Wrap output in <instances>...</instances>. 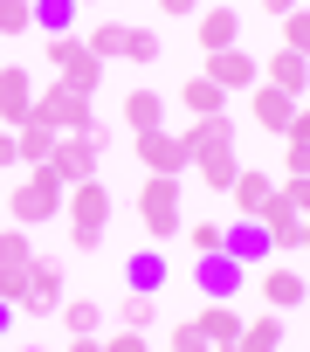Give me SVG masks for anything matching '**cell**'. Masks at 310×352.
Wrapping results in <instances>:
<instances>
[{"label": "cell", "mask_w": 310, "mask_h": 352, "mask_svg": "<svg viewBox=\"0 0 310 352\" xmlns=\"http://www.w3.org/2000/svg\"><path fill=\"white\" fill-rule=\"evenodd\" d=\"M180 187H187V180H173V173H145V187H138V221H145L152 242H180V235H187Z\"/></svg>", "instance_id": "cell-1"}, {"label": "cell", "mask_w": 310, "mask_h": 352, "mask_svg": "<svg viewBox=\"0 0 310 352\" xmlns=\"http://www.w3.org/2000/svg\"><path fill=\"white\" fill-rule=\"evenodd\" d=\"M110 208H117V201H110V187H104V180H76V187H69V201H62V214H69V249H83V256H90V249L104 242V228H110Z\"/></svg>", "instance_id": "cell-2"}, {"label": "cell", "mask_w": 310, "mask_h": 352, "mask_svg": "<svg viewBox=\"0 0 310 352\" xmlns=\"http://www.w3.org/2000/svg\"><path fill=\"white\" fill-rule=\"evenodd\" d=\"M62 201H69V187L56 180L49 166H28V180H14V194H8L14 228H42V221H56V214H62Z\"/></svg>", "instance_id": "cell-3"}, {"label": "cell", "mask_w": 310, "mask_h": 352, "mask_svg": "<svg viewBox=\"0 0 310 352\" xmlns=\"http://www.w3.org/2000/svg\"><path fill=\"white\" fill-rule=\"evenodd\" d=\"M21 318H56L62 311V263L56 256H35L28 263V283H21Z\"/></svg>", "instance_id": "cell-4"}, {"label": "cell", "mask_w": 310, "mask_h": 352, "mask_svg": "<svg viewBox=\"0 0 310 352\" xmlns=\"http://www.w3.org/2000/svg\"><path fill=\"white\" fill-rule=\"evenodd\" d=\"M97 159H104V145L90 131H62L56 152H49V173H56L62 187H76V180H97Z\"/></svg>", "instance_id": "cell-5"}, {"label": "cell", "mask_w": 310, "mask_h": 352, "mask_svg": "<svg viewBox=\"0 0 310 352\" xmlns=\"http://www.w3.org/2000/svg\"><path fill=\"white\" fill-rule=\"evenodd\" d=\"M35 111H42L56 131H90V124H97V104H90L83 90H69V83H49V90H35Z\"/></svg>", "instance_id": "cell-6"}, {"label": "cell", "mask_w": 310, "mask_h": 352, "mask_svg": "<svg viewBox=\"0 0 310 352\" xmlns=\"http://www.w3.org/2000/svg\"><path fill=\"white\" fill-rule=\"evenodd\" d=\"M131 145H138V159H145V173H173V180H180V173L193 166V152H187V138H180V131H166V124H159V131H138Z\"/></svg>", "instance_id": "cell-7"}, {"label": "cell", "mask_w": 310, "mask_h": 352, "mask_svg": "<svg viewBox=\"0 0 310 352\" xmlns=\"http://www.w3.org/2000/svg\"><path fill=\"white\" fill-rule=\"evenodd\" d=\"M200 76H214L228 97H248V90L262 83V63H255L248 49H221V56H207V63H200Z\"/></svg>", "instance_id": "cell-8"}, {"label": "cell", "mask_w": 310, "mask_h": 352, "mask_svg": "<svg viewBox=\"0 0 310 352\" xmlns=\"http://www.w3.org/2000/svg\"><path fill=\"white\" fill-rule=\"evenodd\" d=\"M255 221L269 228V249H276V256H296V249H303V214H296V201H289L283 187L269 194V208H262Z\"/></svg>", "instance_id": "cell-9"}, {"label": "cell", "mask_w": 310, "mask_h": 352, "mask_svg": "<svg viewBox=\"0 0 310 352\" xmlns=\"http://www.w3.org/2000/svg\"><path fill=\"white\" fill-rule=\"evenodd\" d=\"M255 290H262V304H269V311H303V297H310L303 270H289L283 256H276V263H262V283H255Z\"/></svg>", "instance_id": "cell-10"}, {"label": "cell", "mask_w": 310, "mask_h": 352, "mask_svg": "<svg viewBox=\"0 0 310 352\" xmlns=\"http://www.w3.org/2000/svg\"><path fill=\"white\" fill-rule=\"evenodd\" d=\"M241 263L221 249V256H193V290H207V297H221V304H235V290H241Z\"/></svg>", "instance_id": "cell-11"}, {"label": "cell", "mask_w": 310, "mask_h": 352, "mask_svg": "<svg viewBox=\"0 0 310 352\" xmlns=\"http://www.w3.org/2000/svg\"><path fill=\"white\" fill-rule=\"evenodd\" d=\"M193 35H200V56H221V49H241V8H200Z\"/></svg>", "instance_id": "cell-12"}, {"label": "cell", "mask_w": 310, "mask_h": 352, "mask_svg": "<svg viewBox=\"0 0 310 352\" xmlns=\"http://www.w3.org/2000/svg\"><path fill=\"white\" fill-rule=\"evenodd\" d=\"M248 118H255L262 131L289 138V124H296V97H283L276 83H255V90H248Z\"/></svg>", "instance_id": "cell-13"}, {"label": "cell", "mask_w": 310, "mask_h": 352, "mask_svg": "<svg viewBox=\"0 0 310 352\" xmlns=\"http://www.w3.org/2000/svg\"><path fill=\"white\" fill-rule=\"evenodd\" d=\"M241 270H262V263H276V249H269V228L262 221H228V242H221Z\"/></svg>", "instance_id": "cell-14"}, {"label": "cell", "mask_w": 310, "mask_h": 352, "mask_svg": "<svg viewBox=\"0 0 310 352\" xmlns=\"http://www.w3.org/2000/svg\"><path fill=\"white\" fill-rule=\"evenodd\" d=\"M28 111H35V76H28L21 63H8V69H0V124L14 131Z\"/></svg>", "instance_id": "cell-15"}, {"label": "cell", "mask_w": 310, "mask_h": 352, "mask_svg": "<svg viewBox=\"0 0 310 352\" xmlns=\"http://www.w3.org/2000/svg\"><path fill=\"white\" fill-rule=\"evenodd\" d=\"M283 180H269V173H255V166H241V180L228 187V201H235V221H255L262 208H269V194H276Z\"/></svg>", "instance_id": "cell-16"}, {"label": "cell", "mask_w": 310, "mask_h": 352, "mask_svg": "<svg viewBox=\"0 0 310 352\" xmlns=\"http://www.w3.org/2000/svg\"><path fill=\"white\" fill-rule=\"evenodd\" d=\"M56 138H62V131H56V124H49L42 111H28V118L14 124V145H21V166H49V152H56Z\"/></svg>", "instance_id": "cell-17"}, {"label": "cell", "mask_w": 310, "mask_h": 352, "mask_svg": "<svg viewBox=\"0 0 310 352\" xmlns=\"http://www.w3.org/2000/svg\"><path fill=\"white\" fill-rule=\"evenodd\" d=\"M214 352H283V311L248 318V324H241V338H228V345H214Z\"/></svg>", "instance_id": "cell-18"}, {"label": "cell", "mask_w": 310, "mask_h": 352, "mask_svg": "<svg viewBox=\"0 0 310 352\" xmlns=\"http://www.w3.org/2000/svg\"><path fill=\"white\" fill-rule=\"evenodd\" d=\"M193 324H200V338H207V345H228V338H241V324H248V318H241L235 304H221V297H207V304L193 311Z\"/></svg>", "instance_id": "cell-19"}, {"label": "cell", "mask_w": 310, "mask_h": 352, "mask_svg": "<svg viewBox=\"0 0 310 352\" xmlns=\"http://www.w3.org/2000/svg\"><path fill=\"white\" fill-rule=\"evenodd\" d=\"M262 83H276L283 97H303V90H310V63H303L296 49H276V56L262 63Z\"/></svg>", "instance_id": "cell-20"}, {"label": "cell", "mask_w": 310, "mask_h": 352, "mask_svg": "<svg viewBox=\"0 0 310 352\" xmlns=\"http://www.w3.org/2000/svg\"><path fill=\"white\" fill-rule=\"evenodd\" d=\"M166 276H173L166 249H138V256L124 263V283H131V290H145V297H159V290H166Z\"/></svg>", "instance_id": "cell-21"}, {"label": "cell", "mask_w": 310, "mask_h": 352, "mask_svg": "<svg viewBox=\"0 0 310 352\" xmlns=\"http://www.w3.org/2000/svg\"><path fill=\"white\" fill-rule=\"evenodd\" d=\"M180 104H187L193 118H228V90H221L214 76H187V83H180Z\"/></svg>", "instance_id": "cell-22"}, {"label": "cell", "mask_w": 310, "mask_h": 352, "mask_svg": "<svg viewBox=\"0 0 310 352\" xmlns=\"http://www.w3.org/2000/svg\"><path fill=\"white\" fill-rule=\"evenodd\" d=\"M124 124H131V138L138 131H159L166 124V97L159 90H124Z\"/></svg>", "instance_id": "cell-23"}, {"label": "cell", "mask_w": 310, "mask_h": 352, "mask_svg": "<svg viewBox=\"0 0 310 352\" xmlns=\"http://www.w3.org/2000/svg\"><path fill=\"white\" fill-rule=\"evenodd\" d=\"M83 42H90L97 63H124V56H131V28H124V21H97Z\"/></svg>", "instance_id": "cell-24"}, {"label": "cell", "mask_w": 310, "mask_h": 352, "mask_svg": "<svg viewBox=\"0 0 310 352\" xmlns=\"http://www.w3.org/2000/svg\"><path fill=\"white\" fill-rule=\"evenodd\" d=\"M35 28L42 35H76V0H35Z\"/></svg>", "instance_id": "cell-25"}, {"label": "cell", "mask_w": 310, "mask_h": 352, "mask_svg": "<svg viewBox=\"0 0 310 352\" xmlns=\"http://www.w3.org/2000/svg\"><path fill=\"white\" fill-rule=\"evenodd\" d=\"M56 318H62V324H69V338H90V331H97V318H104V311H97V304H90V297H62V311H56Z\"/></svg>", "instance_id": "cell-26"}, {"label": "cell", "mask_w": 310, "mask_h": 352, "mask_svg": "<svg viewBox=\"0 0 310 352\" xmlns=\"http://www.w3.org/2000/svg\"><path fill=\"white\" fill-rule=\"evenodd\" d=\"M28 263H35V242H28L21 228H8V235H0V270H14V276H28Z\"/></svg>", "instance_id": "cell-27"}, {"label": "cell", "mask_w": 310, "mask_h": 352, "mask_svg": "<svg viewBox=\"0 0 310 352\" xmlns=\"http://www.w3.org/2000/svg\"><path fill=\"white\" fill-rule=\"evenodd\" d=\"M276 28H283V49H296V56L310 63V8H289Z\"/></svg>", "instance_id": "cell-28"}, {"label": "cell", "mask_w": 310, "mask_h": 352, "mask_svg": "<svg viewBox=\"0 0 310 352\" xmlns=\"http://www.w3.org/2000/svg\"><path fill=\"white\" fill-rule=\"evenodd\" d=\"M28 28H35V0H0V35L14 42V35H28Z\"/></svg>", "instance_id": "cell-29"}, {"label": "cell", "mask_w": 310, "mask_h": 352, "mask_svg": "<svg viewBox=\"0 0 310 352\" xmlns=\"http://www.w3.org/2000/svg\"><path fill=\"white\" fill-rule=\"evenodd\" d=\"M221 242H228L221 221H193V228H187V249H193V256H221Z\"/></svg>", "instance_id": "cell-30"}, {"label": "cell", "mask_w": 310, "mask_h": 352, "mask_svg": "<svg viewBox=\"0 0 310 352\" xmlns=\"http://www.w3.org/2000/svg\"><path fill=\"white\" fill-rule=\"evenodd\" d=\"M152 318H159V297H145V290H124V324H131V331H145Z\"/></svg>", "instance_id": "cell-31"}, {"label": "cell", "mask_w": 310, "mask_h": 352, "mask_svg": "<svg viewBox=\"0 0 310 352\" xmlns=\"http://www.w3.org/2000/svg\"><path fill=\"white\" fill-rule=\"evenodd\" d=\"M283 180H310V145L303 138H283Z\"/></svg>", "instance_id": "cell-32"}, {"label": "cell", "mask_w": 310, "mask_h": 352, "mask_svg": "<svg viewBox=\"0 0 310 352\" xmlns=\"http://www.w3.org/2000/svg\"><path fill=\"white\" fill-rule=\"evenodd\" d=\"M166 352H214V345L200 338V324H193V318H180V324H173V338H166Z\"/></svg>", "instance_id": "cell-33"}, {"label": "cell", "mask_w": 310, "mask_h": 352, "mask_svg": "<svg viewBox=\"0 0 310 352\" xmlns=\"http://www.w3.org/2000/svg\"><path fill=\"white\" fill-rule=\"evenodd\" d=\"M124 63H159V28H131V56Z\"/></svg>", "instance_id": "cell-34"}, {"label": "cell", "mask_w": 310, "mask_h": 352, "mask_svg": "<svg viewBox=\"0 0 310 352\" xmlns=\"http://www.w3.org/2000/svg\"><path fill=\"white\" fill-rule=\"evenodd\" d=\"M104 352H152V345H145V331H131V324H124V331H110V338H104Z\"/></svg>", "instance_id": "cell-35"}, {"label": "cell", "mask_w": 310, "mask_h": 352, "mask_svg": "<svg viewBox=\"0 0 310 352\" xmlns=\"http://www.w3.org/2000/svg\"><path fill=\"white\" fill-rule=\"evenodd\" d=\"M283 194H289V201H296V214L310 221V180H283Z\"/></svg>", "instance_id": "cell-36"}, {"label": "cell", "mask_w": 310, "mask_h": 352, "mask_svg": "<svg viewBox=\"0 0 310 352\" xmlns=\"http://www.w3.org/2000/svg\"><path fill=\"white\" fill-rule=\"evenodd\" d=\"M8 166H21V145H14V131H8V124H0V173H8Z\"/></svg>", "instance_id": "cell-37"}, {"label": "cell", "mask_w": 310, "mask_h": 352, "mask_svg": "<svg viewBox=\"0 0 310 352\" xmlns=\"http://www.w3.org/2000/svg\"><path fill=\"white\" fill-rule=\"evenodd\" d=\"M159 14H173V21H187V14H200V0H159Z\"/></svg>", "instance_id": "cell-38"}, {"label": "cell", "mask_w": 310, "mask_h": 352, "mask_svg": "<svg viewBox=\"0 0 310 352\" xmlns=\"http://www.w3.org/2000/svg\"><path fill=\"white\" fill-rule=\"evenodd\" d=\"M289 138H303V145H310V104H296V124H289Z\"/></svg>", "instance_id": "cell-39"}, {"label": "cell", "mask_w": 310, "mask_h": 352, "mask_svg": "<svg viewBox=\"0 0 310 352\" xmlns=\"http://www.w3.org/2000/svg\"><path fill=\"white\" fill-rule=\"evenodd\" d=\"M69 352H104V338L90 331V338H69Z\"/></svg>", "instance_id": "cell-40"}, {"label": "cell", "mask_w": 310, "mask_h": 352, "mask_svg": "<svg viewBox=\"0 0 310 352\" xmlns=\"http://www.w3.org/2000/svg\"><path fill=\"white\" fill-rule=\"evenodd\" d=\"M8 331H14V304H8V297H0V338H8Z\"/></svg>", "instance_id": "cell-41"}, {"label": "cell", "mask_w": 310, "mask_h": 352, "mask_svg": "<svg viewBox=\"0 0 310 352\" xmlns=\"http://www.w3.org/2000/svg\"><path fill=\"white\" fill-rule=\"evenodd\" d=\"M14 352H49V345H14Z\"/></svg>", "instance_id": "cell-42"}, {"label": "cell", "mask_w": 310, "mask_h": 352, "mask_svg": "<svg viewBox=\"0 0 310 352\" xmlns=\"http://www.w3.org/2000/svg\"><path fill=\"white\" fill-rule=\"evenodd\" d=\"M76 8H104V0H76Z\"/></svg>", "instance_id": "cell-43"}, {"label": "cell", "mask_w": 310, "mask_h": 352, "mask_svg": "<svg viewBox=\"0 0 310 352\" xmlns=\"http://www.w3.org/2000/svg\"><path fill=\"white\" fill-rule=\"evenodd\" d=\"M303 249H310V221H303Z\"/></svg>", "instance_id": "cell-44"}]
</instances>
